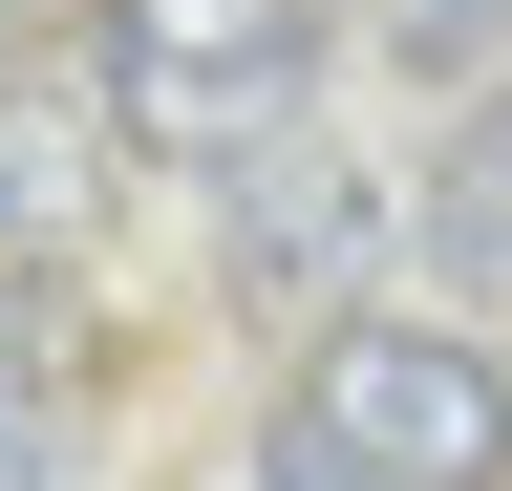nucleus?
<instances>
[{
	"label": "nucleus",
	"mask_w": 512,
	"mask_h": 491,
	"mask_svg": "<svg viewBox=\"0 0 512 491\" xmlns=\"http://www.w3.org/2000/svg\"><path fill=\"white\" fill-rule=\"evenodd\" d=\"M86 86H107L128 150L235 171V150L299 129V86H320V0H107V22H86Z\"/></svg>",
	"instance_id": "1"
},
{
	"label": "nucleus",
	"mask_w": 512,
	"mask_h": 491,
	"mask_svg": "<svg viewBox=\"0 0 512 491\" xmlns=\"http://www.w3.org/2000/svg\"><path fill=\"white\" fill-rule=\"evenodd\" d=\"M299 406L342 427V449L427 470V491H512V363H491L470 321H342Z\"/></svg>",
	"instance_id": "2"
},
{
	"label": "nucleus",
	"mask_w": 512,
	"mask_h": 491,
	"mask_svg": "<svg viewBox=\"0 0 512 491\" xmlns=\"http://www.w3.org/2000/svg\"><path fill=\"white\" fill-rule=\"evenodd\" d=\"M363 257H384V193L342 150H299V129L235 150V299H342Z\"/></svg>",
	"instance_id": "3"
},
{
	"label": "nucleus",
	"mask_w": 512,
	"mask_h": 491,
	"mask_svg": "<svg viewBox=\"0 0 512 491\" xmlns=\"http://www.w3.org/2000/svg\"><path fill=\"white\" fill-rule=\"evenodd\" d=\"M22 235H86V107L0 86V257H22Z\"/></svg>",
	"instance_id": "4"
},
{
	"label": "nucleus",
	"mask_w": 512,
	"mask_h": 491,
	"mask_svg": "<svg viewBox=\"0 0 512 491\" xmlns=\"http://www.w3.org/2000/svg\"><path fill=\"white\" fill-rule=\"evenodd\" d=\"M427 235L448 257H512V107H470V150L427 171Z\"/></svg>",
	"instance_id": "5"
},
{
	"label": "nucleus",
	"mask_w": 512,
	"mask_h": 491,
	"mask_svg": "<svg viewBox=\"0 0 512 491\" xmlns=\"http://www.w3.org/2000/svg\"><path fill=\"white\" fill-rule=\"evenodd\" d=\"M256 491H427V470H384V449H342V427H320V406H299V427H278V449H256Z\"/></svg>",
	"instance_id": "6"
},
{
	"label": "nucleus",
	"mask_w": 512,
	"mask_h": 491,
	"mask_svg": "<svg viewBox=\"0 0 512 491\" xmlns=\"http://www.w3.org/2000/svg\"><path fill=\"white\" fill-rule=\"evenodd\" d=\"M384 22H406V65H491V43H512V0H384Z\"/></svg>",
	"instance_id": "7"
},
{
	"label": "nucleus",
	"mask_w": 512,
	"mask_h": 491,
	"mask_svg": "<svg viewBox=\"0 0 512 491\" xmlns=\"http://www.w3.org/2000/svg\"><path fill=\"white\" fill-rule=\"evenodd\" d=\"M0 22H43V0H0Z\"/></svg>",
	"instance_id": "8"
},
{
	"label": "nucleus",
	"mask_w": 512,
	"mask_h": 491,
	"mask_svg": "<svg viewBox=\"0 0 512 491\" xmlns=\"http://www.w3.org/2000/svg\"><path fill=\"white\" fill-rule=\"evenodd\" d=\"M0 491H22V449H0Z\"/></svg>",
	"instance_id": "9"
}]
</instances>
